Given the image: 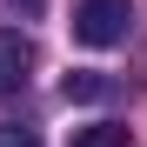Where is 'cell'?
<instances>
[{"instance_id":"cell-1","label":"cell","mask_w":147,"mask_h":147,"mask_svg":"<svg viewBox=\"0 0 147 147\" xmlns=\"http://www.w3.org/2000/svg\"><path fill=\"white\" fill-rule=\"evenodd\" d=\"M74 40L80 47H120L134 27V0H74Z\"/></svg>"},{"instance_id":"cell-2","label":"cell","mask_w":147,"mask_h":147,"mask_svg":"<svg viewBox=\"0 0 147 147\" xmlns=\"http://www.w3.org/2000/svg\"><path fill=\"white\" fill-rule=\"evenodd\" d=\"M34 60L40 54H34L27 34H20V27H0V100H13V94L34 80Z\"/></svg>"},{"instance_id":"cell-3","label":"cell","mask_w":147,"mask_h":147,"mask_svg":"<svg viewBox=\"0 0 147 147\" xmlns=\"http://www.w3.org/2000/svg\"><path fill=\"white\" fill-rule=\"evenodd\" d=\"M67 147H134V134L120 127V120H94V127H74Z\"/></svg>"},{"instance_id":"cell-4","label":"cell","mask_w":147,"mask_h":147,"mask_svg":"<svg viewBox=\"0 0 147 147\" xmlns=\"http://www.w3.org/2000/svg\"><path fill=\"white\" fill-rule=\"evenodd\" d=\"M107 94H114V80H107V74H67V100H107Z\"/></svg>"},{"instance_id":"cell-5","label":"cell","mask_w":147,"mask_h":147,"mask_svg":"<svg viewBox=\"0 0 147 147\" xmlns=\"http://www.w3.org/2000/svg\"><path fill=\"white\" fill-rule=\"evenodd\" d=\"M0 147H40L34 127H0Z\"/></svg>"},{"instance_id":"cell-6","label":"cell","mask_w":147,"mask_h":147,"mask_svg":"<svg viewBox=\"0 0 147 147\" xmlns=\"http://www.w3.org/2000/svg\"><path fill=\"white\" fill-rule=\"evenodd\" d=\"M7 7H13V13H40L47 0H7Z\"/></svg>"}]
</instances>
